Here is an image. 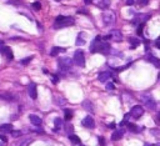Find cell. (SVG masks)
Segmentation results:
<instances>
[{
	"label": "cell",
	"instance_id": "1",
	"mask_svg": "<svg viewBox=\"0 0 160 146\" xmlns=\"http://www.w3.org/2000/svg\"><path fill=\"white\" fill-rule=\"evenodd\" d=\"M75 23L74 18L71 16H65V15H59L55 19V23H54V28L59 29V28H65V26H70Z\"/></svg>",
	"mask_w": 160,
	"mask_h": 146
},
{
	"label": "cell",
	"instance_id": "2",
	"mask_svg": "<svg viewBox=\"0 0 160 146\" xmlns=\"http://www.w3.org/2000/svg\"><path fill=\"white\" fill-rule=\"evenodd\" d=\"M73 65V60L69 57H63L58 61V66H59V73H61V75H66V73L69 71V69Z\"/></svg>",
	"mask_w": 160,
	"mask_h": 146
},
{
	"label": "cell",
	"instance_id": "3",
	"mask_svg": "<svg viewBox=\"0 0 160 146\" xmlns=\"http://www.w3.org/2000/svg\"><path fill=\"white\" fill-rule=\"evenodd\" d=\"M140 100L144 102V105L148 107V109H150V110L157 109V102H155V100H154V98L151 96V95L143 94V95H140Z\"/></svg>",
	"mask_w": 160,
	"mask_h": 146
},
{
	"label": "cell",
	"instance_id": "4",
	"mask_svg": "<svg viewBox=\"0 0 160 146\" xmlns=\"http://www.w3.org/2000/svg\"><path fill=\"white\" fill-rule=\"evenodd\" d=\"M74 62L77 64L78 66H85V56H84V53L81 50H78V51H75L74 54Z\"/></svg>",
	"mask_w": 160,
	"mask_h": 146
},
{
	"label": "cell",
	"instance_id": "5",
	"mask_svg": "<svg viewBox=\"0 0 160 146\" xmlns=\"http://www.w3.org/2000/svg\"><path fill=\"white\" fill-rule=\"evenodd\" d=\"M144 107L140 106V105H135V106H133L131 107V110H130V115L133 116L134 119H139L140 116L144 115Z\"/></svg>",
	"mask_w": 160,
	"mask_h": 146
},
{
	"label": "cell",
	"instance_id": "6",
	"mask_svg": "<svg viewBox=\"0 0 160 146\" xmlns=\"http://www.w3.org/2000/svg\"><path fill=\"white\" fill-rule=\"evenodd\" d=\"M110 45H109L106 41H100L99 43V45H98V48H96V50H95V53L98 51V53H102V54H104V55H108V54H110Z\"/></svg>",
	"mask_w": 160,
	"mask_h": 146
},
{
	"label": "cell",
	"instance_id": "7",
	"mask_svg": "<svg viewBox=\"0 0 160 146\" xmlns=\"http://www.w3.org/2000/svg\"><path fill=\"white\" fill-rule=\"evenodd\" d=\"M103 21L105 25H111L114 24L115 21V16H114V12L111 11H105L103 14Z\"/></svg>",
	"mask_w": 160,
	"mask_h": 146
},
{
	"label": "cell",
	"instance_id": "8",
	"mask_svg": "<svg viewBox=\"0 0 160 146\" xmlns=\"http://www.w3.org/2000/svg\"><path fill=\"white\" fill-rule=\"evenodd\" d=\"M0 53H1L3 55H5V57H6L8 60H13V59H14V54H13V50L10 48L3 46L1 49H0Z\"/></svg>",
	"mask_w": 160,
	"mask_h": 146
},
{
	"label": "cell",
	"instance_id": "9",
	"mask_svg": "<svg viewBox=\"0 0 160 146\" xmlns=\"http://www.w3.org/2000/svg\"><path fill=\"white\" fill-rule=\"evenodd\" d=\"M109 35H110V39L116 41V43H119V41L123 40V34H121L120 30H111Z\"/></svg>",
	"mask_w": 160,
	"mask_h": 146
},
{
	"label": "cell",
	"instance_id": "10",
	"mask_svg": "<svg viewBox=\"0 0 160 146\" xmlns=\"http://www.w3.org/2000/svg\"><path fill=\"white\" fill-rule=\"evenodd\" d=\"M83 126H84V127H88V129L95 127L94 119H93L91 116H86V118H84V120H83Z\"/></svg>",
	"mask_w": 160,
	"mask_h": 146
},
{
	"label": "cell",
	"instance_id": "11",
	"mask_svg": "<svg viewBox=\"0 0 160 146\" xmlns=\"http://www.w3.org/2000/svg\"><path fill=\"white\" fill-rule=\"evenodd\" d=\"M28 94L33 100H36L38 98V90H36V85L35 84H30L28 86Z\"/></svg>",
	"mask_w": 160,
	"mask_h": 146
},
{
	"label": "cell",
	"instance_id": "12",
	"mask_svg": "<svg viewBox=\"0 0 160 146\" xmlns=\"http://www.w3.org/2000/svg\"><path fill=\"white\" fill-rule=\"evenodd\" d=\"M149 19H150V14H139V15L135 16V19H134L133 24H136V23L144 24L146 20H149Z\"/></svg>",
	"mask_w": 160,
	"mask_h": 146
},
{
	"label": "cell",
	"instance_id": "13",
	"mask_svg": "<svg viewBox=\"0 0 160 146\" xmlns=\"http://www.w3.org/2000/svg\"><path fill=\"white\" fill-rule=\"evenodd\" d=\"M124 134H125V130H124V129H119V130H115L114 132H113V135H111V140H113V141L120 140L121 137L124 136Z\"/></svg>",
	"mask_w": 160,
	"mask_h": 146
},
{
	"label": "cell",
	"instance_id": "14",
	"mask_svg": "<svg viewBox=\"0 0 160 146\" xmlns=\"http://www.w3.org/2000/svg\"><path fill=\"white\" fill-rule=\"evenodd\" d=\"M111 76H113V74L110 71H104V73H100L98 75V80L100 82H105V81H108Z\"/></svg>",
	"mask_w": 160,
	"mask_h": 146
},
{
	"label": "cell",
	"instance_id": "15",
	"mask_svg": "<svg viewBox=\"0 0 160 146\" xmlns=\"http://www.w3.org/2000/svg\"><path fill=\"white\" fill-rule=\"evenodd\" d=\"M29 120H30V122H31L33 125H35V126H40L41 122H43L39 116H36V115H34V114H30V115H29Z\"/></svg>",
	"mask_w": 160,
	"mask_h": 146
},
{
	"label": "cell",
	"instance_id": "16",
	"mask_svg": "<svg viewBox=\"0 0 160 146\" xmlns=\"http://www.w3.org/2000/svg\"><path fill=\"white\" fill-rule=\"evenodd\" d=\"M14 130V126H13L11 124H3L0 125V132H6V134H9Z\"/></svg>",
	"mask_w": 160,
	"mask_h": 146
},
{
	"label": "cell",
	"instance_id": "17",
	"mask_svg": "<svg viewBox=\"0 0 160 146\" xmlns=\"http://www.w3.org/2000/svg\"><path fill=\"white\" fill-rule=\"evenodd\" d=\"M83 107L85 109L86 111H90V112H94V104H93L90 100H85V101L83 102Z\"/></svg>",
	"mask_w": 160,
	"mask_h": 146
},
{
	"label": "cell",
	"instance_id": "18",
	"mask_svg": "<svg viewBox=\"0 0 160 146\" xmlns=\"http://www.w3.org/2000/svg\"><path fill=\"white\" fill-rule=\"evenodd\" d=\"M54 125H55V127H54V131L58 132L59 130H60V127L63 126V119L56 118L55 120H54Z\"/></svg>",
	"mask_w": 160,
	"mask_h": 146
},
{
	"label": "cell",
	"instance_id": "19",
	"mask_svg": "<svg viewBox=\"0 0 160 146\" xmlns=\"http://www.w3.org/2000/svg\"><path fill=\"white\" fill-rule=\"evenodd\" d=\"M100 40H102V37H100V36H96V37H95V40L93 41V44H91V46H90V51L95 53V50H96V48H98Z\"/></svg>",
	"mask_w": 160,
	"mask_h": 146
},
{
	"label": "cell",
	"instance_id": "20",
	"mask_svg": "<svg viewBox=\"0 0 160 146\" xmlns=\"http://www.w3.org/2000/svg\"><path fill=\"white\" fill-rule=\"evenodd\" d=\"M110 0H100L98 3V6H100L102 9H108L109 6H110Z\"/></svg>",
	"mask_w": 160,
	"mask_h": 146
},
{
	"label": "cell",
	"instance_id": "21",
	"mask_svg": "<svg viewBox=\"0 0 160 146\" xmlns=\"http://www.w3.org/2000/svg\"><path fill=\"white\" fill-rule=\"evenodd\" d=\"M60 51H65L64 48H59V46H55L51 49V51H50V56H56Z\"/></svg>",
	"mask_w": 160,
	"mask_h": 146
},
{
	"label": "cell",
	"instance_id": "22",
	"mask_svg": "<svg viewBox=\"0 0 160 146\" xmlns=\"http://www.w3.org/2000/svg\"><path fill=\"white\" fill-rule=\"evenodd\" d=\"M146 59H148L149 62H153V64H154L155 66H157V68H159L160 62H159V59H158V57H155V56H153V55H150V56L146 57Z\"/></svg>",
	"mask_w": 160,
	"mask_h": 146
},
{
	"label": "cell",
	"instance_id": "23",
	"mask_svg": "<svg viewBox=\"0 0 160 146\" xmlns=\"http://www.w3.org/2000/svg\"><path fill=\"white\" fill-rule=\"evenodd\" d=\"M129 43L131 44V48H136L138 45H140V40L136 37H129Z\"/></svg>",
	"mask_w": 160,
	"mask_h": 146
},
{
	"label": "cell",
	"instance_id": "24",
	"mask_svg": "<svg viewBox=\"0 0 160 146\" xmlns=\"http://www.w3.org/2000/svg\"><path fill=\"white\" fill-rule=\"evenodd\" d=\"M69 140H70L73 144H78V145L81 144V143H80V139H79L77 135H69Z\"/></svg>",
	"mask_w": 160,
	"mask_h": 146
},
{
	"label": "cell",
	"instance_id": "25",
	"mask_svg": "<svg viewBox=\"0 0 160 146\" xmlns=\"http://www.w3.org/2000/svg\"><path fill=\"white\" fill-rule=\"evenodd\" d=\"M65 131L68 132V134H71V132L74 131V126H73V125H71L69 121L65 122Z\"/></svg>",
	"mask_w": 160,
	"mask_h": 146
},
{
	"label": "cell",
	"instance_id": "26",
	"mask_svg": "<svg viewBox=\"0 0 160 146\" xmlns=\"http://www.w3.org/2000/svg\"><path fill=\"white\" fill-rule=\"evenodd\" d=\"M64 112H65V120H66V121H69V120H70L71 118H73V110H70V109H65Z\"/></svg>",
	"mask_w": 160,
	"mask_h": 146
},
{
	"label": "cell",
	"instance_id": "27",
	"mask_svg": "<svg viewBox=\"0 0 160 146\" xmlns=\"http://www.w3.org/2000/svg\"><path fill=\"white\" fill-rule=\"evenodd\" d=\"M128 129H129V130L130 131H131V132H139V130H140V129H139L138 126H136V125H134V124H128Z\"/></svg>",
	"mask_w": 160,
	"mask_h": 146
},
{
	"label": "cell",
	"instance_id": "28",
	"mask_svg": "<svg viewBox=\"0 0 160 146\" xmlns=\"http://www.w3.org/2000/svg\"><path fill=\"white\" fill-rule=\"evenodd\" d=\"M85 44V40L83 39V37H80V35L78 36V39H77V45L78 46H81V45Z\"/></svg>",
	"mask_w": 160,
	"mask_h": 146
},
{
	"label": "cell",
	"instance_id": "29",
	"mask_svg": "<svg viewBox=\"0 0 160 146\" xmlns=\"http://www.w3.org/2000/svg\"><path fill=\"white\" fill-rule=\"evenodd\" d=\"M31 60H33V56H30V57H25V59H23L20 62H22L23 65H26V64H29V62H30Z\"/></svg>",
	"mask_w": 160,
	"mask_h": 146
},
{
	"label": "cell",
	"instance_id": "30",
	"mask_svg": "<svg viewBox=\"0 0 160 146\" xmlns=\"http://www.w3.org/2000/svg\"><path fill=\"white\" fill-rule=\"evenodd\" d=\"M33 8H34L35 10H40L41 9V4L39 1H35V3H33Z\"/></svg>",
	"mask_w": 160,
	"mask_h": 146
},
{
	"label": "cell",
	"instance_id": "31",
	"mask_svg": "<svg viewBox=\"0 0 160 146\" xmlns=\"http://www.w3.org/2000/svg\"><path fill=\"white\" fill-rule=\"evenodd\" d=\"M31 139H26V140H25V141H23V143L22 144H20V146H29V145H30L31 144Z\"/></svg>",
	"mask_w": 160,
	"mask_h": 146
},
{
	"label": "cell",
	"instance_id": "32",
	"mask_svg": "<svg viewBox=\"0 0 160 146\" xmlns=\"http://www.w3.org/2000/svg\"><path fill=\"white\" fill-rule=\"evenodd\" d=\"M51 79H53V84H58V81H59V76L58 75H51Z\"/></svg>",
	"mask_w": 160,
	"mask_h": 146
},
{
	"label": "cell",
	"instance_id": "33",
	"mask_svg": "<svg viewBox=\"0 0 160 146\" xmlns=\"http://www.w3.org/2000/svg\"><path fill=\"white\" fill-rule=\"evenodd\" d=\"M114 84H111V82H108V84H106V90H109V91H110V90H114Z\"/></svg>",
	"mask_w": 160,
	"mask_h": 146
},
{
	"label": "cell",
	"instance_id": "34",
	"mask_svg": "<svg viewBox=\"0 0 160 146\" xmlns=\"http://www.w3.org/2000/svg\"><path fill=\"white\" fill-rule=\"evenodd\" d=\"M10 134H11L13 136H14V137H18V136L22 135V132H20V131H14V130H13V131L10 132Z\"/></svg>",
	"mask_w": 160,
	"mask_h": 146
},
{
	"label": "cell",
	"instance_id": "35",
	"mask_svg": "<svg viewBox=\"0 0 160 146\" xmlns=\"http://www.w3.org/2000/svg\"><path fill=\"white\" fill-rule=\"evenodd\" d=\"M143 28H144V24H140V25H139V28H138V34H139V35L143 34Z\"/></svg>",
	"mask_w": 160,
	"mask_h": 146
},
{
	"label": "cell",
	"instance_id": "36",
	"mask_svg": "<svg viewBox=\"0 0 160 146\" xmlns=\"http://www.w3.org/2000/svg\"><path fill=\"white\" fill-rule=\"evenodd\" d=\"M59 101H56V104L58 105H64V104H66V100H64V99H58Z\"/></svg>",
	"mask_w": 160,
	"mask_h": 146
},
{
	"label": "cell",
	"instance_id": "37",
	"mask_svg": "<svg viewBox=\"0 0 160 146\" xmlns=\"http://www.w3.org/2000/svg\"><path fill=\"white\" fill-rule=\"evenodd\" d=\"M149 3V0H139V5H146V4Z\"/></svg>",
	"mask_w": 160,
	"mask_h": 146
},
{
	"label": "cell",
	"instance_id": "38",
	"mask_svg": "<svg viewBox=\"0 0 160 146\" xmlns=\"http://www.w3.org/2000/svg\"><path fill=\"white\" fill-rule=\"evenodd\" d=\"M98 140H99V144H100V145H102V146H104V145H105L104 137H100V136H99V137H98Z\"/></svg>",
	"mask_w": 160,
	"mask_h": 146
},
{
	"label": "cell",
	"instance_id": "39",
	"mask_svg": "<svg viewBox=\"0 0 160 146\" xmlns=\"http://www.w3.org/2000/svg\"><path fill=\"white\" fill-rule=\"evenodd\" d=\"M0 140H3V141H4V143H6V141H8V137H6L5 135L0 134Z\"/></svg>",
	"mask_w": 160,
	"mask_h": 146
},
{
	"label": "cell",
	"instance_id": "40",
	"mask_svg": "<svg viewBox=\"0 0 160 146\" xmlns=\"http://www.w3.org/2000/svg\"><path fill=\"white\" fill-rule=\"evenodd\" d=\"M134 4V0H128V1H126V5H133Z\"/></svg>",
	"mask_w": 160,
	"mask_h": 146
},
{
	"label": "cell",
	"instance_id": "41",
	"mask_svg": "<svg viewBox=\"0 0 160 146\" xmlns=\"http://www.w3.org/2000/svg\"><path fill=\"white\" fill-rule=\"evenodd\" d=\"M84 3H85V4H91V0H84Z\"/></svg>",
	"mask_w": 160,
	"mask_h": 146
},
{
	"label": "cell",
	"instance_id": "42",
	"mask_svg": "<svg viewBox=\"0 0 160 146\" xmlns=\"http://www.w3.org/2000/svg\"><path fill=\"white\" fill-rule=\"evenodd\" d=\"M151 146H160L159 144H155V145H151Z\"/></svg>",
	"mask_w": 160,
	"mask_h": 146
},
{
	"label": "cell",
	"instance_id": "43",
	"mask_svg": "<svg viewBox=\"0 0 160 146\" xmlns=\"http://www.w3.org/2000/svg\"><path fill=\"white\" fill-rule=\"evenodd\" d=\"M55 1H60V0H55Z\"/></svg>",
	"mask_w": 160,
	"mask_h": 146
},
{
	"label": "cell",
	"instance_id": "44",
	"mask_svg": "<svg viewBox=\"0 0 160 146\" xmlns=\"http://www.w3.org/2000/svg\"><path fill=\"white\" fill-rule=\"evenodd\" d=\"M80 146H84V145H81V144H80Z\"/></svg>",
	"mask_w": 160,
	"mask_h": 146
}]
</instances>
